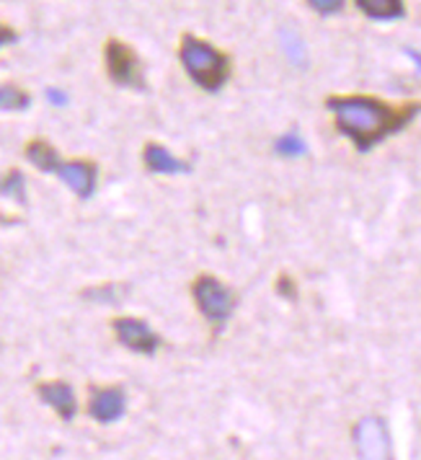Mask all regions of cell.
Wrapping results in <instances>:
<instances>
[{
	"label": "cell",
	"mask_w": 421,
	"mask_h": 460,
	"mask_svg": "<svg viewBox=\"0 0 421 460\" xmlns=\"http://www.w3.org/2000/svg\"><path fill=\"white\" fill-rule=\"evenodd\" d=\"M338 135L352 140L359 153H367L390 135L408 127L421 111V102H382L367 93H334L326 99Z\"/></svg>",
	"instance_id": "1"
},
{
	"label": "cell",
	"mask_w": 421,
	"mask_h": 460,
	"mask_svg": "<svg viewBox=\"0 0 421 460\" xmlns=\"http://www.w3.org/2000/svg\"><path fill=\"white\" fill-rule=\"evenodd\" d=\"M179 63L191 84L207 93L223 91L232 78V58L217 44L197 34H181L179 40Z\"/></svg>",
	"instance_id": "2"
},
{
	"label": "cell",
	"mask_w": 421,
	"mask_h": 460,
	"mask_svg": "<svg viewBox=\"0 0 421 460\" xmlns=\"http://www.w3.org/2000/svg\"><path fill=\"white\" fill-rule=\"evenodd\" d=\"M191 300L197 305L199 315L210 323L215 332H220L228 321L232 311L238 305V295L228 282H223L217 274L199 272L189 285Z\"/></svg>",
	"instance_id": "3"
},
{
	"label": "cell",
	"mask_w": 421,
	"mask_h": 460,
	"mask_svg": "<svg viewBox=\"0 0 421 460\" xmlns=\"http://www.w3.org/2000/svg\"><path fill=\"white\" fill-rule=\"evenodd\" d=\"M104 63L106 75L111 78V84L125 85V88H145V70L140 55L122 40L111 37L104 44Z\"/></svg>",
	"instance_id": "4"
},
{
	"label": "cell",
	"mask_w": 421,
	"mask_h": 460,
	"mask_svg": "<svg viewBox=\"0 0 421 460\" xmlns=\"http://www.w3.org/2000/svg\"><path fill=\"white\" fill-rule=\"evenodd\" d=\"M114 336L119 339V344H125L127 349L137 352V355H155L161 347V336L150 329L145 321L132 318V315H117L111 321Z\"/></svg>",
	"instance_id": "5"
},
{
	"label": "cell",
	"mask_w": 421,
	"mask_h": 460,
	"mask_svg": "<svg viewBox=\"0 0 421 460\" xmlns=\"http://www.w3.org/2000/svg\"><path fill=\"white\" fill-rule=\"evenodd\" d=\"M355 445L359 460H390L388 429L378 417H364L355 427Z\"/></svg>",
	"instance_id": "6"
},
{
	"label": "cell",
	"mask_w": 421,
	"mask_h": 460,
	"mask_svg": "<svg viewBox=\"0 0 421 460\" xmlns=\"http://www.w3.org/2000/svg\"><path fill=\"white\" fill-rule=\"evenodd\" d=\"M63 179L67 187L73 189L81 199H88L96 191V181H99V166L93 161L85 158H75V161H65L55 171Z\"/></svg>",
	"instance_id": "7"
},
{
	"label": "cell",
	"mask_w": 421,
	"mask_h": 460,
	"mask_svg": "<svg viewBox=\"0 0 421 460\" xmlns=\"http://www.w3.org/2000/svg\"><path fill=\"white\" fill-rule=\"evenodd\" d=\"M125 409L127 398L122 388H96L91 401H88V414L101 424L117 421L125 414Z\"/></svg>",
	"instance_id": "8"
},
{
	"label": "cell",
	"mask_w": 421,
	"mask_h": 460,
	"mask_svg": "<svg viewBox=\"0 0 421 460\" xmlns=\"http://www.w3.org/2000/svg\"><path fill=\"white\" fill-rule=\"evenodd\" d=\"M37 394H39V398H42L47 406H52L60 414V419L70 421V419L75 417V411H78L75 394H73V388L65 380H47V383H39L37 385Z\"/></svg>",
	"instance_id": "9"
},
{
	"label": "cell",
	"mask_w": 421,
	"mask_h": 460,
	"mask_svg": "<svg viewBox=\"0 0 421 460\" xmlns=\"http://www.w3.org/2000/svg\"><path fill=\"white\" fill-rule=\"evenodd\" d=\"M143 164L150 173H187L189 164L176 158L169 147L161 143H145L143 147Z\"/></svg>",
	"instance_id": "10"
},
{
	"label": "cell",
	"mask_w": 421,
	"mask_h": 460,
	"mask_svg": "<svg viewBox=\"0 0 421 460\" xmlns=\"http://www.w3.org/2000/svg\"><path fill=\"white\" fill-rule=\"evenodd\" d=\"M23 155H26V161H29L31 166L39 168L42 173H55L57 166L63 164L60 155H57V147L52 146V143H47V140H42V137L29 140V143L23 146Z\"/></svg>",
	"instance_id": "11"
},
{
	"label": "cell",
	"mask_w": 421,
	"mask_h": 460,
	"mask_svg": "<svg viewBox=\"0 0 421 460\" xmlns=\"http://www.w3.org/2000/svg\"><path fill=\"white\" fill-rule=\"evenodd\" d=\"M362 16L373 22H396L406 16V3L403 0H355Z\"/></svg>",
	"instance_id": "12"
},
{
	"label": "cell",
	"mask_w": 421,
	"mask_h": 460,
	"mask_svg": "<svg viewBox=\"0 0 421 460\" xmlns=\"http://www.w3.org/2000/svg\"><path fill=\"white\" fill-rule=\"evenodd\" d=\"M31 104L29 91H23L22 85L3 84L0 85V111H23Z\"/></svg>",
	"instance_id": "13"
},
{
	"label": "cell",
	"mask_w": 421,
	"mask_h": 460,
	"mask_svg": "<svg viewBox=\"0 0 421 460\" xmlns=\"http://www.w3.org/2000/svg\"><path fill=\"white\" fill-rule=\"evenodd\" d=\"M26 184H23V176L22 171H16V168H11L8 173H3L0 176V194L3 197H11V199H16V202H26Z\"/></svg>",
	"instance_id": "14"
},
{
	"label": "cell",
	"mask_w": 421,
	"mask_h": 460,
	"mask_svg": "<svg viewBox=\"0 0 421 460\" xmlns=\"http://www.w3.org/2000/svg\"><path fill=\"white\" fill-rule=\"evenodd\" d=\"M316 13L320 16H334V13H341L344 11V3L346 0H305Z\"/></svg>",
	"instance_id": "15"
},
{
	"label": "cell",
	"mask_w": 421,
	"mask_h": 460,
	"mask_svg": "<svg viewBox=\"0 0 421 460\" xmlns=\"http://www.w3.org/2000/svg\"><path fill=\"white\" fill-rule=\"evenodd\" d=\"M276 150H279L282 155H300V153L305 150V143H303L297 135H285V137L276 143Z\"/></svg>",
	"instance_id": "16"
},
{
	"label": "cell",
	"mask_w": 421,
	"mask_h": 460,
	"mask_svg": "<svg viewBox=\"0 0 421 460\" xmlns=\"http://www.w3.org/2000/svg\"><path fill=\"white\" fill-rule=\"evenodd\" d=\"M114 290H117V285H104V288H96V290H85V297L99 300V303H117L119 295Z\"/></svg>",
	"instance_id": "17"
},
{
	"label": "cell",
	"mask_w": 421,
	"mask_h": 460,
	"mask_svg": "<svg viewBox=\"0 0 421 460\" xmlns=\"http://www.w3.org/2000/svg\"><path fill=\"white\" fill-rule=\"evenodd\" d=\"M276 293L279 295H285V297H295L297 293V285H295V279L290 277V272H279V277H276Z\"/></svg>",
	"instance_id": "18"
},
{
	"label": "cell",
	"mask_w": 421,
	"mask_h": 460,
	"mask_svg": "<svg viewBox=\"0 0 421 460\" xmlns=\"http://www.w3.org/2000/svg\"><path fill=\"white\" fill-rule=\"evenodd\" d=\"M19 40V34L8 26V23H3L0 22V47H5V44H11V42H16Z\"/></svg>",
	"instance_id": "19"
},
{
	"label": "cell",
	"mask_w": 421,
	"mask_h": 460,
	"mask_svg": "<svg viewBox=\"0 0 421 460\" xmlns=\"http://www.w3.org/2000/svg\"><path fill=\"white\" fill-rule=\"evenodd\" d=\"M47 96H49L52 102H57V104H63V102H65V96L60 93V91H47Z\"/></svg>",
	"instance_id": "20"
}]
</instances>
